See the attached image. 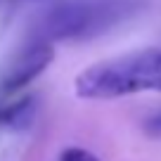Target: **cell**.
Masks as SVG:
<instances>
[{"mask_svg":"<svg viewBox=\"0 0 161 161\" xmlns=\"http://www.w3.org/2000/svg\"><path fill=\"white\" fill-rule=\"evenodd\" d=\"M149 0H55L40 12L38 40L83 43L95 40L135 19Z\"/></svg>","mask_w":161,"mask_h":161,"instance_id":"6da1fadb","label":"cell"},{"mask_svg":"<svg viewBox=\"0 0 161 161\" xmlns=\"http://www.w3.org/2000/svg\"><path fill=\"white\" fill-rule=\"evenodd\" d=\"M149 90L161 92V47L97 62L80 71L74 83V92L80 100H119Z\"/></svg>","mask_w":161,"mask_h":161,"instance_id":"7a4b0ae2","label":"cell"},{"mask_svg":"<svg viewBox=\"0 0 161 161\" xmlns=\"http://www.w3.org/2000/svg\"><path fill=\"white\" fill-rule=\"evenodd\" d=\"M52 57V45L45 40H33L19 55L12 59V64L7 66V71L3 74L0 80V92L3 95H12V92H19L21 88H26L31 80H36L43 71L50 66Z\"/></svg>","mask_w":161,"mask_h":161,"instance_id":"3957f363","label":"cell"},{"mask_svg":"<svg viewBox=\"0 0 161 161\" xmlns=\"http://www.w3.org/2000/svg\"><path fill=\"white\" fill-rule=\"evenodd\" d=\"M36 102L33 97H21L17 104L3 107L0 109V126H10V128H24L29 126V121L33 119Z\"/></svg>","mask_w":161,"mask_h":161,"instance_id":"277c9868","label":"cell"},{"mask_svg":"<svg viewBox=\"0 0 161 161\" xmlns=\"http://www.w3.org/2000/svg\"><path fill=\"white\" fill-rule=\"evenodd\" d=\"M59 161H100L92 152H88L86 147H66L59 154Z\"/></svg>","mask_w":161,"mask_h":161,"instance_id":"5b68a950","label":"cell"},{"mask_svg":"<svg viewBox=\"0 0 161 161\" xmlns=\"http://www.w3.org/2000/svg\"><path fill=\"white\" fill-rule=\"evenodd\" d=\"M142 128H145L147 135H152V137H161V109L152 111V114L145 119Z\"/></svg>","mask_w":161,"mask_h":161,"instance_id":"8992f818","label":"cell"}]
</instances>
